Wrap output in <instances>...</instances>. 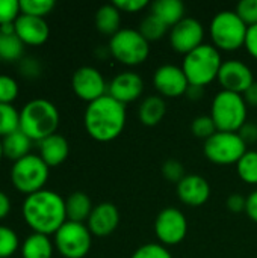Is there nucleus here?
<instances>
[{
    "instance_id": "obj_1",
    "label": "nucleus",
    "mask_w": 257,
    "mask_h": 258,
    "mask_svg": "<svg viewBox=\"0 0 257 258\" xmlns=\"http://www.w3.org/2000/svg\"><path fill=\"white\" fill-rule=\"evenodd\" d=\"M21 213L33 233L45 236H55V233L67 222L65 200L48 189L27 195L23 203Z\"/></svg>"
},
{
    "instance_id": "obj_2",
    "label": "nucleus",
    "mask_w": 257,
    "mask_h": 258,
    "mask_svg": "<svg viewBox=\"0 0 257 258\" xmlns=\"http://www.w3.org/2000/svg\"><path fill=\"white\" fill-rule=\"evenodd\" d=\"M126 118V106L106 94L86 106L83 122L86 133L92 139L111 142L123 133Z\"/></svg>"
},
{
    "instance_id": "obj_3",
    "label": "nucleus",
    "mask_w": 257,
    "mask_h": 258,
    "mask_svg": "<svg viewBox=\"0 0 257 258\" xmlns=\"http://www.w3.org/2000/svg\"><path fill=\"white\" fill-rule=\"evenodd\" d=\"M59 119V110L52 101L33 98L20 110V130L33 142H39L56 133Z\"/></svg>"
},
{
    "instance_id": "obj_4",
    "label": "nucleus",
    "mask_w": 257,
    "mask_h": 258,
    "mask_svg": "<svg viewBox=\"0 0 257 258\" xmlns=\"http://www.w3.org/2000/svg\"><path fill=\"white\" fill-rule=\"evenodd\" d=\"M223 65V59L220 50L215 45L203 44L185 54L182 70L188 77L189 85L206 86L218 79L220 68Z\"/></svg>"
},
{
    "instance_id": "obj_5",
    "label": "nucleus",
    "mask_w": 257,
    "mask_h": 258,
    "mask_svg": "<svg viewBox=\"0 0 257 258\" xmlns=\"http://www.w3.org/2000/svg\"><path fill=\"white\" fill-rule=\"evenodd\" d=\"M211 116L218 132L238 133L247 122V103L241 94L220 91L212 100Z\"/></svg>"
},
{
    "instance_id": "obj_6",
    "label": "nucleus",
    "mask_w": 257,
    "mask_h": 258,
    "mask_svg": "<svg viewBox=\"0 0 257 258\" xmlns=\"http://www.w3.org/2000/svg\"><path fill=\"white\" fill-rule=\"evenodd\" d=\"M211 36L218 50L235 51L245 44L248 26L232 11L218 12L211 21Z\"/></svg>"
},
{
    "instance_id": "obj_7",
    "label": "nucleus",
    "mask_w": 257,
    "mask_h": 258,
    "mask_svg": "<svg viewBox=\"0 0 257 258\" xmlns=\"http://www.w3.org/2000/svg\"><path fill=\"white\" fill-rule=\"evenodd\" d=\"M48 174L50 168L45 162L36 154H29L14 162L11 168V181L18 192L27 197L44 189Z\"/></svg>"
},
{
    "instance_id": "obj_8",
    "label": "nucleus",
    "mask_w": 257,
    "mask_h": 258,
    "mask_svg": "<svg viewBox=\"0 0 257 258\" xmlns=\"http://www.w3.org/2000/svg\"><path fill=\"white\" fill-rule=\"evenodd\" d=\"M109 53L121 63L133 67L147 60L150 42L135 29H120L109 41Z\"/></svg>"
},
{
    "instance_id": "obj_9",
    "label": "nucleus",
    "mask_w": 257,
    "mask_h": 258,
    "mask_svg": "<svg viewBox=\"0 0 257 258\" xmlns=\"http://www.w3.org/2000/svg\"><path fill=\"white\" fill-rule=\"evenodd\" d=\"M53 243L64 258H85L92 245V234L85 224L67 221L55 233Z\"/></svg>"
},
{
    "instance_id": "obj_10",
    "label": "nucleus",
    "mask_w": 257,
    "mask_h": 258,
    "mask_svg": "<svg viewBox=\"0 0 257 258\" xmlns=\"http://www.w3.org/2000/svg\"><path fill=\"white\" fill-rule=\"evenodd\" d=\"M204 156L208 160L217 165L238 163L247 153V144L238 133L217 132L208 141H204Z\"/></svg>"
},
{
    "instance_id": "obj_11",
    "label": "nucleus",
    "mask_w": 257,
    "mask_h": 258,
    "mask_svg": "<svg viewBox=\"0 0 257 258\" xmlns=\"http://www.w3.org/2000/svg\"><path fill=\"white\" fill-rule=\"evenodd\" d=\"M155 233L164 246H176L182 243L188 234V221L179 209H164L156 216Z\"/></svg>"
},
{
    "instance_id": "obj_12",
    "label": "nucleus",
    "mask_w": 257,
    "mask_h": 258,
    "mask_svg": "<svg viewBox=\"0 0 257 258\" xmlns=\"http://www.w3.org/2000/svg\"><path fill=\"white\" fill-rule=\"evenodd\" d=\"M74 94L88 104L108 94V83L103 74L94 67H80L71 79Z\"/></svg>"
},
{
    "instance_id": "obj_13",
    "label": "nucleus",
    "mask_w": 257,
    "mask_h": 258,
    "mask_svg": "<svg viewBox=\"0 0 257 258\" xmlns=\"http://www.w3.org/2000/svg\"><path fill=\"white\" fill-rule=\"evenodd\" d=\"M203 38H204L203 24L191 17H185L182 21L173 26L170 32L171 47L182 54H188L197 47L203 45Z\"/></svg>"
},
{
    "instance_id": "obj_14",
    "label": "nucleus",
    "mask_w": 257,
    "mask_h": 258,
    "mask_svg": "<svg viewBox=\"0 0 257 258\" xmlns=\"http://www.w3.org/2000/svg\"><path fill=\"white\" fill-rule=\"evenodd\" d=\"M218 82L223 86V91L244 95V92L254 83V76L247 63L238 59H230L223 62L218 73Z\"/></svg>"
},
{
    "instance_id": "obj_15",
    "label": "nucleus",
    "mask_w": 257,
    "mask_h": 258,
    "mask_svg": "<svg viewBox=\"0 0 257 258\" xmlns=\"http://www.w3.org/2000/svg\"><path fill=\"white\" fill-rule=\"evenodd\" d=\"M153 85L161 95L170 97V98H177V97L186 94L189 82H188V77L183 73L182 67L165 63V65H161L155 71Z\"/></svg>"
},
{
    "instance_id": "obj_16",
    "label": "nucleus",
    "mask_w": 257,
    "mask_h": 258,
    "mask_svg": "<svg viewBox=\"0 0 257 258\" xmlns=\"http://www.w3.org/2000/svg\"><path fill=\"white\" fill-rule=\"evenodd\" d=\"M142 91H144V80L141 79L139 74L132 71L120 73L108 85V95L123 103L124 106L127 103L138 100Z\"/></svg>"
},
{
    "instance_id": "obj_17",
    "label": "nucleus",
    "mask_w": 257,
    "mask_h": 258,
    "mask_svg": "<svg viewBox=\"0 0 257 258\" xmlns=\"http://www.w3.org/2000/svg\"><path fill=\"white\" fill-rule=\"evenodd\" d=\"M15 35L24 45H42L50 36V27L44 18L20 14L14 21Z\"/></svg>"
},
{
    "instance_id": "obj_18",
    "label": "nucleus",
    "mask_w": 257,
    "mask_h": 258,
    "mask_svg": "<svg viewBox=\"0 0 257 258\" xmlns=\"http://www.w3.org/2000/svg\"><path fill=\"white\" fill-rule=\"evenodd\" d=\"M120 224V212L112 203H100L91 212L86 227L92 236L106 237L111 236Z\"/></svg>"
},
{
    "instance_id": "obj_19",
    "label": "nucleus",
    "mask_w": 257,
    "mask_h": 258,
    "mask_svg": "<svg viewBox=\"0 0 257 258\" xmlns=\"http://www.w3.org/2000/svg\"><path fill=\"white\" fill-rule=\"evenodd\" d=\"M177 197L189 207H200L208 203L211 197V186L204 177L189 174L177 183Z\"/></svg>"
},
{
    "instance_id": "obj_20",
    "label": "nucleus",
    "mask_w": 257,
    "mask_h": 258,
    "mask_svg": "<svg viewBox=\"0 0 257 258\" xmlns=\"http://www.w3.org/2000/svg\"><path fill=\"white\" fill-rule=\"evenodd\" d=\"M38 150H39V157L45 162L48 168L52 166H59L64 163L70 154V145L68 141L62 135H52L42 141L38 142Z\"/></svg>"
},
{
    "instance_id": "obj_21",
    "label": "nucleus",
    "mask_w": 257,
    "mask_h": 258,
    "mask_svg": "<svg viewBox=\"0 0 257 258\" xmlns=\"http://www.w3.org/2000/svg\"><path fill=\"white\" fill-rule=\"evenodd\" d=\"M33 141L26 136L21 130H17L2 139V148H3V157H8L12 162H17L30 153Z\"/></svg>"
},
{
    "instance_id": "obj_22",
    "label": "nucleus",
    "mask_w": 257,
    "mask_h": 258,
    "mask_svg": "<svg viewBox=\"0 0 257 258\" xmlns=\"http://www.w3.org/2000/svg\"><path fill=\"white\" fill-rule=\"evenodd\" d=\"M92 203L91 198L83 192H73L65 200V212H67V221L71 222H80L85 224L92 212Z\"/></svg>"
},
{
    "instance_id": "obj_23",
    "label": "nucleus",
    "mask_w": 257,
    "mask_h": 258,
    "mask_svg": "<svg viewBox=\"0 0 257 258\" xmlns=\"http://www.w3.org/2000/svg\"><path fill=\"white\" fill-rule=\"evenodd\" d=\"M55 243L50 240V236L32 233L21 243V257L23 258H52Z\"/></svg>"
},
{
    "instance_id": "obj_24",
    "label": "nucleus",
    "mask_w": 257,
    "mask_h": 258,
    "mask_svg": "<svg viewBox=\"0 0 257 258\" xmlns=\"http://www.w3.org/2000/svg\"><path fill=\"white\" fill-rule=\"evenodd\" d=\"M167 113V104L165 100L159 95H150L142 100L138 115L139 121L147 125V127H155L158 125Z\"/></svg>"
},
{
    "instance_id": "obj_25",
    "label": "nucleus",
    "mask_w": 257,
    "mask_h": 258,
    "mask_svg": "<svg viewBox=\"0 0 257 258\" xmlns=\"http://www.w3.org/2000/svg\"><path fill=\"white\" fill-rule=\"evenodd\" d=\"M151 14L173 27L185 18V5L180 0H156L151 5Z\"/></svg>"
},
{
    "instance_id": "obj_26",
    "label": "nucleus",
    "mask_w": 257,
    "mask_h": 258,
    "mask_svg": "<svg viewBox=\"0 0 257 258\" xmlns=\"http://www.w3.org/2000/svg\"><path fill=\"white\" fill-rule=\"evenodd\" d=\"M120 24H121V11L114 3L103 5L101 8L97 9L95 27L98 29V32H101L103 35L114 36L120 30Z\"/></svg>"
},
{
    "instance_id": "obj_27",
    "label": "nucleus",
    "mask_w": 257,
    "mask_h": 258,
    "mask_svg": "<svg viewBox=\"0 0 257 258\" xmlns=\"http://www.w3.org/2000/svg\"><path fill=\"white\" fill-rule=\"evenodd\" d=\"M23 51H24V44L15 35V32L6 33L0 30V60L3 62L21 60Z\"/></svg>"
},
{
    "instance_id": "obj_28",
    "label": "nucleus",
    "mask_w": 257,
    "mask_h": 258,
    "mask_svg": "<svg viewBox=\"0 0 257 258\" xmlns=\"http://www.w3.org/2000/svg\"><path fill=\"white\" fill-rule=\"evenodd\" d=\"M168 32V26L161 20L158 18L156 15L150 14L147 15L142 21H141V26H139V33L150 42V41H158V39H162Z\"/></svg>"
},
{
    "instance_id": "obj_29",
    "label": "nucleus",
    "mask_w": 257,
    "mask_h": 258,
    "mask_svg": "<svg viewBox=\"0 0 257 258\" xmlns=\"http://www.w3.org/2000/svg\"><path fill=\"white\" fill-rule=\"evenodd\" d=\"M20 130V112L14 104L0 103V139Z\"/></svg>"
},
{
    "instance_id": "obj_30",
    "label": "nucleus",
    "mask_w": 257,
    "mask_h": 258,
    "mask_svg": "<svg viewBox=\"0 0 257 258\" xmlns=\"http://www.w3.org/2000/svg\"><path fill=\"white\" fill-rule=\"evenodd\" d=\"M236 171L247 184H257V151H247L236 163Z\"/></svg>"
},
{
    "instance_id": "obj_31",
    "label": "nucleus",
    "mask_w": 257,
    "mask_h": 258,
    "mask_svg": "<svg viewBox=\"0 0 257 258\" xmlns=\"http://www.w3.org/2000/svg\"><path fill=\"white\" fill-rule=\"evenodd\" d=\"M53 0H20V12L30 17L44 18L55 8Z\"/></svg>"
},
{
    "instance_id": "obj_32",
    "label": "nucleus",
    "mask_w": 257,
    "mask_h": 258,
    "mask_svg": "<svg viewBox=\"0 0 257 258\" xmlns=\"http://www.w3.org/2000/svg\"><path fill=\"white\" fill-rule=\"evenodd\" d=\"M20 246V239L17 233L6 227L0 225V258L12 257Z\"/></svg>"
},
{
    "instance_id": "obj_33",
    "label": "nucleus",
    "mask_w": 257,
    "mask_h": 258,
    "mask_svg": "<svg viewBox=\"0 0 257 258\" xmlns=\"http://www.w3.org/2000/svg\"><path fill=\"white\" fill-rule=\"evenodd\" d=\"M191 132L194 133V136L200 138V139H204L208 141L211 136H214L218 130H217V125L212 119L211 115H201V116H197L192 124H191Z\"/></svg>"
},
{
    "instance_id": "obj_34",
    "label": "nucleus",
    "mask_w": 257,
    "mask_h": 258,
    "mask_svg": "<svg viewBox=\"0 0 257 258\" xmlns=\"http://www.w3.org/2000/svg\"><path fill=\"white\" fill-rule=\"evenodd\" d=\"M20 92V86L17 80L11 76L0 74V103L2 104H12Z\"/></svg>"
},
{
    "instance_id": "obj_35",
    "label": "nucleus",
    "mask_w": 257,
    "mask_h": 258,
    "mask_svg": "<svg viewBox=\"0 0 257 258\" xmlns=\"http://www.w3.org/2000/svg\"><path fill=\"white\" fill-rule=\"evenodd\" d=\"M130 258H173L162 243H147L139 246Z\"/></svg>"
},
{
    "instance_id": "obj_36",
    "label": "nucleus",
    "mask_w": 257,
    "mask_h": 258,
    "mask_svg": "<svg viewBox=\"0 0 257 258\" xmlns=\"http://www.w3.org/2000/svg\"><path fill=\"white\" fill-rule=\"evenodd\" d=\"M20 14L18 0H0V26L14 23Z\"/></svg>"
},
{
    "instance_id": "obj_37",
    "label": "nucleus",
    "mask_w": 257,
    "mask_h": 258,
    "mask_svg": "<svg viewBox=\"0 0 257 258\" xmlns=\"http://www.w3.org/2000/svg\"><path fill=\"white\" fill-rule=\"evenodd\" d=\"M236 14L247 26L257 24V0H241L236 6Z\"/></svg>"
},
{
    "instance_id": "obj_38",
    "label": "nucleus",
    "mask_w": 257,
    "mask_h": 258,
    "mask_svg": "<svg viewBox=\"0 0 257 258\" xmlns=\"http://www.w3.org/2000/svg\"><path fill=\"white\" fill-rule=\"evenodd\" d=\"M162 174L164 177L168 180V181H173V183H179L183 180V177L186 175L185 174V166L179 162V160H174V159H170L164 163L162 166Z\"/></svg>"
},
{
    "instance_id": "obj_39",
    "label": "nucleus",
    "mask_w": 257,
    "mask_h": 258,
    "mask_svg": "<svg viewBox=\"0 0 257 258\" xmlns=\"http://www.w3.org/2000/svg\"><path fill=\"white\" fill-rule=\"evenodd\" d=\"M18 68H20L21 74H23L24 77H29V79L38 77V76L41 74V65H39V62H38L36 59H33V57L21 59Z\"/></svg>"
},
{
    "instance_id": "obj_40",
    "label": "nucleus",
    "mask_w": 257,
    "mask_h": 258,
    "mask_svg": "<svg viewBox=\"0 0 257 258\" xmlns=\"http://www.w3.org/2000/svg\"><path fill=\"white\" fill-rule=\"evenodd\" d=\"M114 5L120 11H124V12H139L148 5V2L147 0H115Z\"/></svg>"
},
{
    "instance_id": "obj_41",
    "label": "nucleus",
    "mask_w": 257,
    "mask_h": 258,
    "mask_svg": "<svg viewBox=\"0 0 257 258\" xmlns=\"http://www.w3.org/2000/svg\"><path fill=\"white\" fill-rule=\"evenodd\" d=\"M226 206L230 212L233 213H241V212H245V207H247V198H244L241 194H232L227 201H226Z\"/></svg>"
},
{
    "instance_id": "obj_42",
    "label": "nucleus",
    "mask_w": 257,
    "mask_h": 258,
    "mask_svg": "<svg viewBox=\"0 0 257 258\" xmlns=\"http://www.w3.org/2000/svg\"><path fill=\"white\" fill-rule=\"evenodd\" d=\"M238 135L241 136V139L248 145V144H254L257 142V125L253 122H245L241 130L238 132Z\"/></svg>"
},
{
    "instance_id": "obj_43",
    "label": "nucleus",
    "mask_w": 257,
    "mask_h": 258,
    "mask_svg": "<svg viewBox=\"0 0 257 258\" xmlns=\"http://www.w3.org/2000/svg\"><path fill=\"white\" fill-rule=\"evenodd\" d=\"M244 47L247 48V51H248L254 59H257V24H254V26H248L247 38H245Z\"/></svg>"
},
{
    "instance_id": "obj_44",
    "label": "nucleus",
    "mask_w": 257,
    "mask_h": 258,
    "mask_svg": "<svg viewBox=\"0 0 257 258\" xmlns=\"http://www.w3.org/2000/svg\"><path fill=\"white\" fill-rule=\"evenodd\" d=\"M245 213L248 215V218L257 224V190L251 192L247 197V207H245Z\"/></svg>"
},
{
    "instance_id": "obj_45",
    "label": "nucleus",
    "mask_w": 257,
    "mask_h": 258,
    "mask_svg": "<svg viewBox=\"0 0 257 258\" xmlns=\"http://www.w3.org/2000/svg\"><path fill=\"white\" fill-rule=\"evenodd\" d=\"M9 213H11V200L3 190H0V221H3Z\"/></svg>"
},
{
    "instance_id": "obj_46",
    "label": "nucleus",
    "mask_w": 257,
    "mask_h": 258,
    "mask_svg": "<svg viewBox=\"0 0 257 258\" xmlns=\"http://www.w3.org/2000/svg\"><path fill=\"white\" fill-rule=\"evenodd\" d=\"M244 100L247 103V106H253L257 107V82H254L245 92H244Z\"/></svg>"
},
{
    "instance_id": "obj_47",
    "label": "nucleus",
    "mask_w": 257,
    "mask_h": 258,
    "mask_svg": "<svg viewBox=\"0 0 257 258\" xmlns=\"http://www.w3.org/2000/svg\"><path fill=\"white\" fill-rule=\"evenodd\" d=\"M203 94H204V88H203V86L189 85V86H188V89H186V94H185V95H186L189 100L197 101V100H200V98L203 97Z\"/></svg>"
},
{
    "instance_id": "obj_48",
    "label": "nucleus",
    "mask_w": 257,
    "mask_h": 258,
    "mask_svg": "<svg viewBox=\"0 0 257 258\" xmlns=\"http://www.w3.org/2000/svg\"><path fill=\"white\" fill-rule=\"evenodd\" d=\"M3 159V148H2V139H0V160Z\"/></svg>"
}]
</instances>
